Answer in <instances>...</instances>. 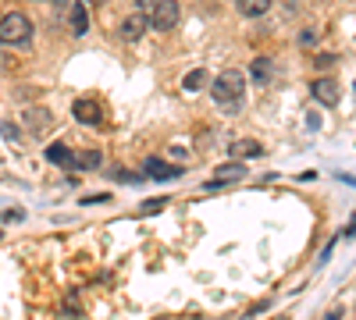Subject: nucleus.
I'll use <instances>...</instances> for the list:
<instances>
[{
    "instance_id": "1",
    "label": "nucleus",
    "mask_w": 356,
    "mask_h": 320,
    "mask_svg": "<svg viewBox=\"0 0 356 320\" xmlns=\"http://www.w3.org/2000/svg\"><path fill=\"white\" fill-rule=\"evenodd\" d=\"M211 100L221 114H228V118H235V114L243 110L246 103V75L239 68H228L221 71L214 82H211Z\"/></svg>"
},
{
    "instance_id": "2",
    "label": "nucleus",
    "mask_w": 356,
    "mask_h": 320,
    "mask_svg": "<svg viewBox=\"0 0 356 320\" xmlns=\"http://www.w3.org/2000/svg\"><path fill=\"white\" fill-rule=\"evenodd\" d=\"M0 43L4 47H29L33 43V22L22 11H11L0 18Z\"/></svg>"
},
{
    "instance_id": "3",
    "label": "nucleus",
    "mask_w": 356,
    "mask_h": 320,
    "mask_svg": "<svg viewBox=\"0 0 356 320\" xmlns=\"http://www.w3.org/2000/svg\"><path fill=\"white\" fill-rule=\"evenodd\" d=\"M22 125H25V132L29 135H47L50 128H54V110L50 107H25L22 110Z\"/></svg>"
},
{
    "instance_id": "4",
    "label": "nucleus",
    "mask_w": 356,
    "mask_h": 320,
    "mask_svg": "<svg viewBox=\"0 0 356 320\" xmlns=\"http://www.w3.org/2000/svg\"><path fill=\"white\" fill-rule=\"evenodd\" d=\"M146 28H150V15H146V11H132V15L122 18V25H118V36H122L125 43H136V40L146 36Z\"/></svg>"
},
{
    "instance_id": "5",
    "label": "nucleus",
    "mask_w": 356,
    "mask_h": 320,
    "mask_svg": "<svg viewBox=\"0 0 356 320\" xmlns=\"http://www.w3.org/2000/svg\"><path fill=\"white\" fill-rule=\"evenodd\" d=\"M72 114H75V121H79V125H89V128H100V125H104V110H100V103H97V100H89V96L75 100V103H72Z\"/></svg>"
},
{
    "instance_id": "6",
    "label": "nucleus",
    "mask_w": 356,
    "mask_h": 320,
    "mask_svg": "<svg viewBox=\"0 0 356 320\" xmlns=\"http://www.w3.org/2000/svg\"><path fill=\"white\" fill-rule=\"evenodd\" d=\"M178 18H182L178 0H164V4L150 15V28H157V33H171V28L178 25Z\"/></svg>"
},
{
    "instance_id": "7",
    "label": "nucleus",
    "mask_w": 356,
    "mask_h": 320,
    "mask_svg": "<svg viewBox=\"0 0 356 320\" xmlns=\"http://www.w3.org/2000/svg\"><path fill=\"white\" fill-rule=\"evenodd\" d=\"M310 96H314L321 107H335L339 96H342V90H339V82H335V78L324 75V78H314V82H310Z\"/></svg>"
},
{
    "instance_id": "8",
    "label": "nucleus",
    "mask_w": 356,
    "mask_h": 320,
    "mask_svg": "<svg viewBox=\"0 0 356 320\" xmlns=\"http://www.w3.org/2000/svg\"><path fill=\"white\" fill-rule=\"evenodd\" d=\"M250 178V167L246 164H221L214 171V182H207V189H221V185H235V182H246Z\"/></svg>"
},
{
    "instance_id": "9",
    "label": "nucleus",
    "mask_w": 356,
    "mask_h": 320,
    "mask_svg": "<svg viewBox=\"0 0 356 320\" xmlns=\"http://www.w3.org/2000/svg\"><path fill=\"white\" fill-rule=\"evenodd\" d=\"M143 174H146V178H154V182H171V178H182V167H171L161 157H150L143 164Z\"/></svg>"
},
{
    "instance_id": "10",
    "label": "nucleus",
    "mask_w": 356,
    "mask_h": 320,
    "mask_svg": "<svg viewBox=\"0 0 356 320\" xmlns=\"http://www.w3.org/2000/svg\"><path fill=\"white\" fill-rule=\"evenodd\" d=\"M47 160H50L54 167H65V171L79 167V157L65 146V142H50V146H47Z\"/></svg>"
},
{
    "instance_id": "11",
    "label": "nucleus",
    "mask_w": 356,
    "mask_h": 320,
    "mask_svg": "<svg viewBox=\"0 0 356 320\" xmlns=\"http://www.w3.org/2000/svg\"><path fill=\"white\" fill-rule=\"evenodd\" d=\"M250 75L257 85H267L275 75H278V65L271 61V57H253V65H250Z\"/></svg>"
},
{
    "instance_id": "12",
    "label": "nucleus",
    "mask_w": 356,
    "mask_h": 320,
    "mask_svg": "<svg viewBox=\"0 0 356 320\" xmlns=\"http://www.w3.org/2000/svg\"><path fill=\"white\" fill-rule=\"evenodd\" d=\"M228 153H232V157H239V160H250V157H260L264 146H260L257 139H235L232 146H228Z\"/></svg>"
},
{
    "instance_id": "13",
    "label": "nucleus",
    "mask_w": 356,
    "mask_h": 320,
    "mask_svg": "<svg viewBox=\"0 0 356 320\" xmlns=\"http://www.w3.org/2000/svg\"><path fill=\"white\" fill-rule=\"evenodd\" d=\"M235 11L243 18H264L271 11V0H235Z\"/></svg>"
},
{
    "instance_id": "14",
    "label": "nucleus",
    "mask_w": 356,
    "mask_h": 320,
    "mask_svg": "<svg viewBox=\"0 0 356 320\" xmlns=\"http://www.w3.org/2000/svg\"><path fill=\"white\" fill-rule=\"evenodd\" d=\"M68 15H72V33H75V36H82L86 28H89V15H86V4H75V8H68Z\"/></svg>"
},
{
    "instance_id": "15",
    "label": "nucleus",
    "mask_w": 356,
    "mask_h": 320,
    "mask_svg": "<svg viewBox=\"0 0 356 320\" xmlns=\"http://www.w3.org/2000/svg\"><path fill=\"white\" fill-rule=\"evenodd\" d=\"M75 157H79V167H86V171H93V167H100V164H104L100 150H82V153H75Z\"/></svg>"
},
{
    "instance_id": "16",
    "label": "nucleus",
    "mask_w": 356,
    "mask_h": 320,
    "mask_svg": "<svg viewBox=\"0 0 356 320\" xmlns=\"http://www.w3.org/2000/svg\"><path fill=\"white\" fill-rule=\"evenodd\" d=\"M182 85H186V90L193 93V90H203V85H207V71L203 68H196V71H189L186 78H182Z\"/></svg>"
},
{
    "instance_id": "17",
    "label": "nucleus",
    "mask_w": 356,
    "mask_h": 320,
    "mask_svg": "<svg viewBox=\"0 0 356 320\" xmlns=\"http://www.w3.org/2000/svg\"><path fill=\"white\" fill-rule=\"evenodd\" d=\"M164 207H168V199H164V196H157V199H146L139 210H143V214H161Z\"/></svg>"
},
{
    "instance_id": "18",
    "label": "nucleus",
    "mask_w": 356,
    "mask_h": 320,
    "mask_svg": "<svg viewBox=\"0 0 356 320\" xmlns=\"http://www.w3.org/2000/svg\"><path fill=\"white\" fill-rule=\"evenodd\" d=\"M300 47H317V28H303V33H300Z\"/></svg>"
},
{
    "instance_id": "19",
    "label": "nucleus",
    "mask_w": 356,
    "mask_h": 320,
    "mask_svg": "<svg viewBox=\"0 0 356 320\" xmlns=\"http://www.w3.org/2000/svg\"><path fill=\"white\" fill-rule=\"evenodd\" d=\"M161 4H164V0H136V8H139V11H146V15H154Z\"/></svg>"
},
{
    "instance_id": "20",
    "label": "nucleus",
    "mask_w": 356,
    "mask_h": 320,
    "mask_svg": "<svg viewBox=\"0 0 356 320\" xmlns=\"http://www.w3.org/2000/svg\"><path fill=\"white\" fill-rule=\"evenodd\" d=\"M54 4V11H68V0H50Z\"/></svg>"
}]
</instances>
